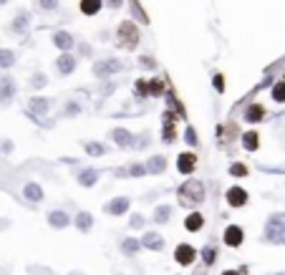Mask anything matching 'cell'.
I'll use <instances>...</instances> for the list:
<instances>
[{
  "instance_id": "obj_39",
  "label": "cell",
  "mask_w": 285,
  "mask_h": 275,
  "mask_svg": "<svg viewBox=\"0 0 285 275\" xmlns=\"http://www.w3.org/2000/svg\"><path fill=\"white\" fill-rule=\"evenodd\" d=\"M212 86H215V91H217V94H225V89H227L225 76H222V74H215V76H212Z\"/></svg>"
},
{
  "instance_id": "obj_25",
  "label": "cell",
  "mask_w": 285,
  "mask_h": 275,
  "mask_svg": "<svg viewBox=\"0 0 285 275\" xmlns=\"http://www.w3.org/2000/svg\"><path fill=\"white\" fill-rule=\"evenodd\" d=\"M129 11H131V18H136L139 23L149 26V16H147V11L141 8V3H139V0H129Z\"/></svg>"
},
{
  "instance_id": "obj_34",
  "label": "cell",
  "mask_w": 285,
  "mask_h": 275,
  "mask_svg": "<svg viewBox=\"0 0 285 275\" xmlns=\"http://www.w3.org/2000/svg\"><path fill=\"white\" fill-rule=\"evenodd\" d=\"M36 6H38V11H43V13H56L58 6H61V0H36Z\"/></svg>"
},
{
  "instance_id": "obj_29",
  "label": "cell",
  "mask_w": 285,
  "mask_h": 275,
  "mask_svg": "<svg viewBox=\"0 0 285 275\" xmlns=\"http://www.w3.org/2000/svg\"><path fill=\"white\" fill-rule=\"evenodd\" d=\"M16 51L11 48H0V68H13L16 66Z\"/></svg>"
},
{
  "instance_id": "obj_3",
  "label": "cell",
  "mask_w": 285,
  "mask_h": 275,
  "mask_svg": "<svg viewBox=\"0 0 285 275\" xmlns=\"http://www.w3.org/2000/svg\"><path fill=\"white\" fill-rule=\"evenodd\" d=\"M262 237L270 245H285V215L282 212H277L267 220V225L262 230Z\"/></svg>"
},
{
  "instance_id": "obj_42",
  "label": "cell",
  "mask_w": 285,
  "mask_h": 275,
  "mask_svg": "<svg viewBox=\"0 0 285 275\" xmlns=\"http://www.w3.org/2000/svg\"><path fill=\"white\" fill-rule=\"evenodd\" d=\"M76 114H81V106L76 101H68L66 109H63V116H76Z\"/></svg>"
},
{
  "instance_id": "obj_37",
  "label": "cell",
  "mask_w": 285,
  "mask_h": 275,
  "mask_svg": "<svg viewBox=\"0 0 285 275\" xmlns=\"http://www.w3.org/2000/svg\"><path fill=\"white\" fill-rule=\"evenodd\" d=\"M247 172H250V169H247V164H242V162H232V164H230V174H232V177H247Z\"/></svg>"
},
{
  "instance_id": "obj_47",
  "label": "cell",
  "mask_w": 285,
  "mask_h": 275,
  "mask_svg": "<svg viewBox=\"0 0 285 275\" xmlns=\"http://www.w3.org/2000/svg\"><path fill=\"white\" fill-rule=\"evenodd\" d=\"M79 51H81V56H91V46L89 43H79Z\"/></svg>"
},
{
  "instance_id": "obj_27",
  "label": "cell",
  "mask_w": 285,
  "mask_h": 275,
  "mask_svg": "<svg viewBox=\"0 0 285 275\" xmlns=\"http://www.w3.org/2000/svg\"><path fill=\"white\" fill-rule=\"evenodd\" d=\"M74 225H76L81 232H89V230L94 227V217H91V212H79L76 220H74Z\"/></svg>"
},
{
  "instance_id": "obj_22",
  "label": "cell",
  "mask_w": 285,
  "mask_h": 275,
  "mask_svg": "<svg viewBox=\"0 0 285 275\" xmlns=\"http://www.w3.org/2000/svg\"><path fill=\"white\" fill-rule=\"evenodd\" d=\"M23 197H26L28 202H41V199H43V187H41L38 182H28V184L23 187Z\"/></svg>"
},
{
  "instance_id": "obj_40",
  "label": "cell",
  "mask_w": 285,
  "mask_h": 275,
  "mask_svg": "<svg viewBox=\"0 0 285 275\" xmlns=\"http://www.w3.org/2000/svg\"><path fill=\"white\" fill-rule=\"evenodd\" d=\"M215 257H217V250H215L212 245H207V247L202 250V260H204V265H212Z\"/></svg>"
},
{
  "instance_id": "obj_24",
  "label": "cell",
  "mask_w": 285,
  "mask_h": 275,
  "mask_svg": "<svg viewBox=\"0 0 285 275\" xmlns=\"http://www.w3.org/2000/svg\"><path fill=\"white\" fill-rule=\"evenodd\" d=\"M99 169H84V172H79V184L81 187H94L96 182H99Z\"/></svg>"
},
{
  "instance_id": "obj_2",
  "label": "cell",
  "mask_w": 285,
  "mask_h": 275,
  "mask_svg": "<svg viewBox=\"0 0 285 275\" xmlns=\"http://www.w3.org/2000/svg\"><path fill=\"white\" fill-rule=\"evenodd\" d=\"M116 46L119 48H124V51H134L136 46H139V41H141V31H139V26L134 23V21H121L119 23V28H116Z\"/></svg>"
},
{
  "instance_id": "obj_50",
  "label": "cell",
  "mask_w": 285,
  "mask_h": 275,
  "mask_svg": "<svg viewBox=\"0 0 285 275\" xmlns=\"http://www.w3.org/2000/svg\"><path fill=\"white\" fill-rule=\"evenodd\" d=\"M277 275H285V272H277Z\"/></svg>"
},
{
  "instance_id": "obj_9",
  "label": "cell",
  "mask_w": 285,
  "mask_h": 275,
  "mask_svg": "<svg viewBox=\"0 0 285 275\" xmlns=\"http://www.w3.org/2000/svg\"><path fill=\"white\" fill-rule=\"evenodd\" d=\"M174 260L179 262V265H192L194 260H197V250L192 247V245H177L174 247Z\"/></svg>"
},
{
  "instance_id": "obj_45",
  "label": "cell",
  "mask_w": 285,
  "mask_h": 275,
  "mask_svg": "<svg viewBox=\"0 0 285 275\" xmlns=\"http://www.w3.org/2000/svg\"><path fill=\"white\" fill-rule=\"evenodd\" d=\"M104 6H106L109 11H119V8L124 6V0H104Z\"/></svg>"
},
{
  "instance_id": "obj_44",
  "label": "cell",
  "mask_w": 285,
  "mask_h": 275,
  "mask_svg": "<svg viewBox=\"0 0 285 275\" xmlns=\"http://www.w3.org/2000/svg\"><path fill=\"white\" fill-rule=\"evenodd\" d=\"M126 174H131V177H141V174H147V167H144V164H134L131 169H126Z\"/></svg>"
},
{
  "instance_id": "obj_1",
  "label": "cell",
  "mask_w": 285,
  "mask_h": 275,
  "mask_svg": "<svg viewBox=\"0 0 285 275\" xmlns=\"http://www.w3.org/2000/svg\"><path fill=\"white\" fill-rule=\"evenodd\" d=\"M207 197V189H204V182L202 179H184L179 187H177V199L182 207H189L194 210L197 204H202Z\"/></svg>"
},
{
  "instance_id": "obj_7",
  "label": "cell",
  "mask_w": 285,
  "mask_h": 275,
  "mask_svg": "<svg viewBox=\"0 0 285 275\" xmlns=\"http://www.w3.org/2000/svg\"><path fill=\"white\" fill-rule=\"evenodd\" d=\"M16 91H18V86H16L13 76H3V79H0V104H11L16 99Z\"/></svg>"
},
{
  "instance_id": "obj_48",
  "label": "cell",
  "mask_w": 285,
  "mask_h": 275,
  "mask_svg": "<svg viewBox=\"0 0 285 275\" xmlns=\"http://www.w3.org/2000/svg\"><path fill=\"white\" fill-rule=\"evenodd\" d=\"M222 275H240V270H225Z\"/></svg>"
},
{
  "instance_id": "obj_11",
  "label": "cell",
  "mask_w": 285,
  "mask_h": 275,
  "mask_svg": "<svg viewBox=\"0 0 285 275\" xmlns=\"http://www.w3.org/2000/svg\"><path fill=\"white\" fill-rule=\"evenodd\" d=\"M177 169H179L182 174H192V172L197 169V154L182 152V154L177 157Z\"/></svg>"
},
{
  "instance_id": "obj_5",
  "label": "cell",
  "mask_w": 285,
  "mask_h": 275,
  "mask_svg": "<svg viewBox=\"0 0 285 275\" xmlns=\"http://www.w3.org/2000/svg\"><path fill=\"white\" fill-rule=\"evenodd\" d=\"M162 142L164 144L177 142V116L169 111H164V116H162Z\"/></svg>"
},
{
  "instance_id": "obj_20",
  "label": "cell",
  "mask_w": 285,
  "mask_h": 275,
  "mask_svg": "<svg viewBox=\"0 0 285 275\" xmlns=\"http://www.w3.org/2000/svg\"><path fill=\"white\" fill-rule=\"evenodd\" d=\"M48 225L56 227V230H61V227H68L71 225V217L63 210H53V212H48Z\"/></svg>"
},
{
  "instance_id": "obj_21",
  "label": "cell",
  "mask_w": 285,
  "mask_h": 275,
  "mask_svg": "<svg viewBox=\"0 0 285 275\" xmlns=\"http://www.w3.org/2000/svg\"><path fill=\"white\" fill-rule=\"evenodd\" d=\"M104 8V0H79V11L84 16H99Z\"/></svg>"
},
{
  "instance_id": "obj_18",
  "label": "cell",
  "mask_w": 285,
  "mask_h": 275,
  "mask_svg": "<svg viewBox=\"0 0 285 275\" xmlns=\"http://www.w3.org/2000/svg\"><path fill=\"white\" fill-rule=\"evenodd\" d=\"M141 242V247H149V250H164V237L159 235V232H144V237L139 240Z\"/></svg>"
},
{
  "instance_id": "obj_14",
  "label": "cell",
  "mask_w": 285,
  "mask_h": 275,
  "mask_svg": "<svg viewBox=\"0 0 285 275\" xmlns=\"http://www.w3.org/2000/svg\"><path fill=\"white\" fill-rule=\"evenodd\" d=\"M265 116H267V111H265V106L262 104H250L247 109H245V121L247 124H260V121H265Z\"/></svg>"
},
{
  "instance_id": "obj_32",
  "label": "cell",
  "mask_w": 285,
  "mask_h": 275,
  "mask_svg": "<svg viewBox=\"0 0 285 275\" xmlns=\"http://www.w3.org/2000/svg\"><path fill=\"white\" fill-rule=\"evenodd\" d=\"M169 217H172V207H169V204H159V207L154 210V222L164 225Z\"/></svg>"
},
{
  "instance_id": "obj_17",
  "label": "cell",
  "mask_w": 285,
  "mask_h": 275,
  "mask_svg": "<svg viewBox=\"0 0 285 275\" xmlns=\"http://www.w3.org/2000/svg\"><path fill=\"white\" fill-rule=\"evenodd\" d=\"M126 210H129V199H126V197H116V199H111L109 204H104V212H106V215H114V217H121Z\"/></svg>"
},
{
  "instance_id": "obj_41",
  "label": "cell",
  "mask_w": 285,
  "mask_h": 275,
  "mask_svg": "<svg viewBox=\"0 0 285 275\" xmlns=\"http://www.w3.org/2000/svg\"><path fill=\"white\" fill-rule=\"evenodd\" d=\"M184 142H187L189 147H197V142H199V139H197V131H194L192 126H187V129H184Z\"/></svg>"
},
{
  "instance_id": "obj_33",
  "label": "cell",
  "mask_w": 285,
  "mask_h": 275,
  "mask_svg": "<svg viewBox=\"0 0 285 275\" xmlns=\"http://www.w3.org/2000/svg\"><path fill=\"white\" fill-rule=\"evenodd\" d=\"M134 96H136V99H147V96H149V81H147V79H136V84H134Z\"/></svg>"
},
{
  "instance_id": "obj_30",
  "label": "cell",
  "mask_w": 285,
  "mask_h": 275,
  "mask_svg": "<svg viewBox=\"0 0 285 275\" xmlns=\"http://www.w3.org/2000/svg\"><path fill=\"white\" fill-rule=\"evenodd\" d=\"M144 167H147V172H152V174H162V172L167 169V159H164V157H152L149 164H144Z\"/></svg>"
},
{
  "instance_id": "obj_36",
  "label": "cell",
  "mask_w": 285,
  "mask_h": 275,
  "mask_svg": "<svg viewBox=\"0 0 285 275\" xmlns=\"http://www.w3.org/2000/svg\"><path fill=\"white\" fill-rule=\"evenodd\" d=\"M277 104H285V81H277L275 86H272V94H270Z\"/></svg>"
},
{
  "instance_id": "obj_16",
  "label": "cell",
  "mask_w": 285,
  "mask_h": 275,
  "mask_svg": "<svg viewBox=\"0 0 285 275\" xmlns=\"http://www.w3.org/2000/svg\"><path fill=\"white\" fill-rule=\"evenodd\" d=\"M51 109V101L48 99H41V96H33L31 104H28V114L31 116H46Z\"/></svg>"
},
{
  "instance_id": "obj_35",
  "label": "cell",
  "mask_w": 285,
  "mask_h": 275,
  "mask_svg": "<svg viewBox=\"0 0 285 275\" xmlns=\"http://www.w3.org/2000/svg\"><path fill=\"white\" fill-rule=\"evenodd\" d=\"M86 154H91V157H104L106 154V147L104 144H99V142H86Z\"/></svg>"
},
{
  "instance_id": "obj_4",
  "label": "cell",
  "mask_w": 285,
  "mask_h": 275,
  "mask_svg": "<svg viewBox=\"0 0 285 275\" xmlns=\"http://www.w3.org/2000/svg\"><path fill=\"white\" fill-rule=\"evenodd\" d=\"M124 68H126V63L121 58H104V61H96L94 63V76L101 79V81H106V79H111L114 74H119Z\"/></svg>"
},
{
  "instance_id": "obj_8",
  "label": "cell",
  "mask_w": 285,
  "mask_h": 275,
  "mask_svg": "<svg viewBox=\"0 0 285 275\" xmlns=\"http://www.w3.org/2000/svg\"><path fill=\"white\" fill-rule=\"evenodd\" d=\"M222 240H225V245H227V247H240V245H242V240H245V232H242V227H240V225H227V227H225Z\"/></svg>"
},
{
  "instance_id": "obj_19",
  "label": "cell",
  "mask_w": 285,
  "mask_h": 275,
  "mask_svg": "<svg viewBox=\"0 0 285 275\" xmlns=\"http://www.w3.org/2000/svg\"><path fill=\"white\" fill-rule=\"evenodd\" d=\"M202 227H204V215L202 212H189L184 217V230L187 232H199Z\"/></svg>"
},
{
  "instance_id": "obj_15",
  "label": "cell",
  "mask_w": 285,
  "mask_h": 275,
  "mask_svg": "<svg viewBox=\"0 0 285 275\" xmlns=\"http://www.w3.org/2000/svg\"><path fill=\"white\" fill-rule=\"evenodd\" d=\"M111 139H114V144H116V147H121V149L134 147V136H131V131H129V129H121V126L111 129Z\"/></svg>"
},
{
  "instance_id": "obj_26",
  "label": "cell",
  "mask_w": 285,
  "mask_h": 275,
  "mask_svg": "<svg viewBox=\"0 0 285 275\" xmlns=\"http://www.w3.org/2000/svg\"><path fill=\"white\" fill-rule=\"evenodd\" d=\"M242 147H245V152H257V147H260L257 131H245L242 134Z\"/></svg>"
},
{
  "instance_id": "obj_28",
  "label": "cell",
  "mask_w": 285,
  "mask_h": 275,
  "mask_svg": "<svg viewBox=\"0 0 285 275\" xmlns=\"http://www.w3.org/2000/svg\"><path fill=\"white\" fill-rule=\"evenodd\" d=\"M139 250H141V242H139V237H126V240L121 242V252H124V255H129V257H134Z\"/></svg>"
},
{
  "instance_id": "obj_49",
  "label": "cell",
  "mask_w": 285,
  "mask_h": 275,
  "mask_svg": "<svg viewBox=\"0 0 285 275\" xmlns=\"http://www.w3.org/2000/svg\"><path fill=\"white\" fill-rule=\"evenodd\" d=\"M11 3V0H0V6H8Z\"/></svg>"
},
{
  "instance_id": "obj_46",
  "label": "cell",
  "mask_w": 285,
  "mask_h": 275,
  "mask_svg": "<svg viewBox=\"0 0 285 275\" xmlns=\"http://www.w3.org/2000/svg\"><path fill=\"white\" fill-rule=\"evenodd\" d=\"M129 225H131V227H141V225H144V217H141V215H131Z\"/></svg>"
},
{
  "instance_id": "obj_10",
  "label": "cell",
  "mask_w": 285,
  "mask_h": 275,
  "mask_svg": "<svg viewBox=\"0 0 285 275\" xmlns=\"http://www.w3.org/2000/svg\"><path fill=\"white\" fill-rule=\"evenodd\" d=\"M53 46H56L61 53H68V51L76 46V38H74L71 33H66V31H56V33H53Z\"/></svg>"
},
{
  "instance_id": "obj_38",
  "label": "cell",
  "mask_w": 285,
  "mask_h": 275,
  "mask_svg": "<svg viewBox=\"0 0 285 275\" xmlns=\"http://www.w3.org/2000/svg\"><path fill=\"white\" fill-rule=\"evenodd\" d=\"M46 84H48V76H46V74L36 71V74L31 76V86H33V89H41V86H46Z\"/></svg>"
},
{
  "instance_id": "obj_12",
  "label": "cell",
  "mask_w": 285,
  "mask_h": 275,
  "mask_svg": "<svg viewBox=\"0 0 285 275\" xmlns=\"http://www.w3.org/2000/svg\"><path fill=\"white\" fill-rule=\"evenodd\" d=\"M225 199H227L230 207H245L250 197H247V192H245L242 187H230L227 194H225Z\"/></svg>"
},
{
  "instance_id": "obj_13",
  "label": "cell",
  "mask_w": 285,
  "mask_h": 275,
  "mask_svg": "<svg viewBox=\"0 0 285 275\" xmlns=\"http://www.w3.org/2000/svg\"><path fill=\"white\" fill-rule=\"evenodd\" d=\"M56 71H58L61 76H71V74L76 71V58H74L71 53H61V56L56 58Z\"/></svg>"
},
{
  "instance_id": "obj_31",
  "label": "cell",
  "mask_w": 285,
  "mask_h": 275,
  "mask_svg": "<svg viewBox=\"0 0 285 275\" xmlns=\"http://www.w3.org/2000/svg\"><path fill=\"white\" fill-rule=\"evenodd\" d=\"M164 89H167L164 79H149V96H162Z\"/></svg>"
},
{
  "instance_id": "obj_6",
  "label": "cell",
  "mask_w": 285,
  "mask_h": 275,
  "mask_svg": "<svg viewBox=\"0 0 285 275\" xmlns=\"http://www.w3.org/2000/svg\"><path fill=\"white\" fill-rule=\"evenodd\" d=\"M11 31L16 36H21V38H28V33H31V13L28 11H18L13 23H11Z\"/></svg>"
},
{
  "instance_id": "obj_23",
  "label": "cell",
  "mask_w": 285,
  "mask_h": 275,
  "mask_svg": "<svg viewBox=\"0 0 285 275\" xmlns=\"http://www.w3.org/2000/svg\"><path fill=\"white\" fill-rule=\"evenodd\" d=\"M167 111H169V114H174L177 119H187V111H184V106L179 104V99H177L174 94H169V96H167Z\"/></svg>"
},
{
  "instance_id": "obj_43",
  "label": "cell",
  "mask_w": 285,
  "mask_h": 275,
  "mask_svg": "<svg viewBox=\"0 0 285 275\" xmlns=\"http://www.w3.org/2000/svg\"><path fill=\"white\" fill-rule=\"evenodd\" d=\"M139 66L147 68V71H152V68H157V61H154L152 56H141V58H139Z\"/></svg>"
}]
</instances>
